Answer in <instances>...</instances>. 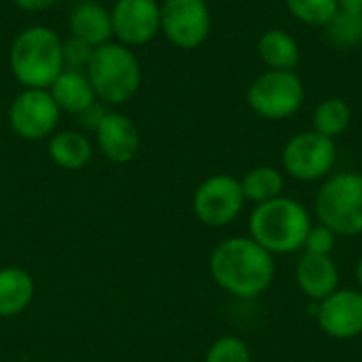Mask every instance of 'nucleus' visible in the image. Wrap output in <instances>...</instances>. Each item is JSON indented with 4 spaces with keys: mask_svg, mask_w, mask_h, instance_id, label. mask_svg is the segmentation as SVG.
Masks as SVG:
<instances>
[{
    "mask_svg": "<svg viewBox=\"0 0 362 362\" xmlns=\"http://www.w3.org/2000/svg\"><path fill=\"white\" fill-rule=\"evenodd\" d=\"M208 267L212 280L238 299H257L272 286L276 276L274 255L244 235L218 242Z\"/></svg>",
    "mask_w": 362,
    "mask_h": 362,
    "instance_id": "f257e3e1",
    "label": "nucleus"
},
{
    "mask_svg": "<svg viewBox=\"0 0 362 362\" xmlns=\"http://www.w3.org/2000/svg\"><path fill=\"white\" fill-rule=\"evenodd\" d=\"M64 40L47 25L23 28L11 42L8 68L23 89H49L66 68Z\"/></svg>",
    "mask_w": 362,
    "mask_h": 362,
    "instance_id": "f03ea898",
    "label": "nucleus"
},
{
    "mask_svg": "<svg viewBox=\"0 0 362 362\" xmlns=\"http://www.w3.org/2000/svg\"><path fill=\"white\" fill-rule=\"evenodd\" d=\"M310 227L308 208L284 195L257 204L248 218L250 238L272 255H291L303 248Z\"/></svg>",
    "mask_w": 362,
    "mask_h": 362,
    "instance_id": "7ed1b4c3",
    "label": "nucleus"
},
{
    "mask_svg": "<svg viewBox=\"0 0 362 362\" xmlns=\"http://www.w3.org/2000/svg\"><path fill=\"white\" fill-rule=\"evenodd\" d=\"M85 74L95 91L98 102L123 106L136 98L142 85V68L136 53L121 42H106L93 49Z\"/></svg>",
    "mask_w": 362,
    "mask_h": 362,
    "instance_id": "20e7f679",
    "label": "nucleus"
},
{
    "mask_svg": "<svg viewBox=\"0 0 362 362\" xmlns=\"http://www.w3.org/2000/svg\"><path fill=\"white\" fill-rule=\"evenodd\" d=\"M316 216L335 235L352 238L362 233V174L339 172L320 187Z\"/></svg>",
    "mask_w": 362,
    "mask_h": 362,
    "instance_id": "39448f33",
    "label": "nucleus"
},
{
    "mask_svg": "<svg viewBox=\"0 0 362 362\" xmlns=\"http://www.w3.org/2000/svg\"><path fill=\"white\" fill-rule=\"evenodd\" d=\"M305 98L301 78L293 70H267L248 87V106L263 119L282 121L293 117Z\"/></svg>",
    "mask_w": 362,
    "mask_h": 362,
    "instance_id": "423d86ee",
    "label": "nucleus"
},
{
    "mask_svg": "<svg viewBox=\"0 0 362 362\" xmlns=\"http://www.w3.org/2000/svg\"><path fill=\"white\" fill-rule=\"evenodd\" d=\"M62 110L49 89H21L8 106L11 132L28 142L47 140L55 134Z\"/></svg>",
    "mask_w": 362,
    "mask_h": 362,
    "instance_id": "0eeeda50",
    "label": "nucleus"
},
{
    "mask_svg": "<svg viewBox=\"0 0 362 362\" xmlns=\"http://www.w3.org/2000/svg\"><path fill=\"white\" fill-rule=\"evenodd\" d=\"M337 161V146L318 132H301L293 136L282 151L284 170L303 182L320 180L331 174Z\"/></svg>",
    "mask_w": 362,
    "mask_h": 362,
    "instance_id": "6e6552de",
    "label": "nucleus"
},
{
    "mask_svg": "<svg viewBox=\"0 0 362 362\" xmlns=\"http://www.w3.org/2000/svg\"><path fill=\"white\" fill-rule=\"evenodd\" d=\"M244 202L238 178L229 174H214L195 189L193 212L197 221L208 227H225L240 216Z\"/></svg>",
    "mask_w": 362,
    "mask_h": 362,
    "instance_id": "1a4fd4ad",
    "label": "nucleus"
},
{
    "mask_svg": "<svg viewBox=\"0 0 362 362\" xmlns=\"http://www.w3.org/2000/svg\"><path fill=\"white\" fill-rule=\"evenodd\" d=\"M161 32L178 49H197L210 34L212 15L206 0H163Z\"/></svg>",
    "mask_w": 362,
    "mask_h": 362,
    "instance_id": "9d476101",
    "label": "nucleus"
},
{
    "mask_svg": "<svg viewBox=\"0 0 362 362\" xmlns=\"http://www.w3.org/2000/svg\"><path fill=\"white\" fill-rule=\"evenodd\" d=\"M112 36L125 47L151 42L161 32V6L157 0H117L110 8Z\"/></svg>",
    "mask_w": 362,
    "mask_h": 362,
    "instance_id": "9b49d317",
    "label": "nucleus"
},
{
    "mask_svg": "<svg viewBox=\"0 0 362 362\" xmlns=\"http://www.w3.org/2000/svg\"><path fill=\"white\" fill-rule=\"evenodd\" d=\"M322 333L333 339H354L362 335V291L337 288L316 308Z\"/></svg>",
    "mask_w": 362,
    "mask_h": 362,
    "instance_id": "f8f14e48",
    "label": "nucleus"
},
{
    "mask_svg": "<svg viewBox=\"0 0 362 362\" xmlns=\"http://www.w3.org/2000/svg\"><path fill=\"white\" fill-rule=\"evenodd\" d=\"M93 134L100 153L112 163H129L140 151V132L136 123L119 110H106Z\"/></svg>",
    "mask_w": 362,
    "mask_h": 362,
    "instance_id": "ddd939ff",
    "label": "nucleus"
},
{
    "mask_svg": "<svg viewBox=\"0 0 362 362\" xmlns=\"http://www.w3.org/2000/svg\"><path fill=\"white\" fill-rule=\"evenodd\" d=\"M297 284L301 293L312 301H322L333 295L339 286V269L331 257L325 255H310L305 252L295 272Z\"/></svg>",
    "mask_w": 362,
    "mask_h": 362,
    "instance_id": "4468645a",
    "label": "nucleus"
},
{
    "mask_svg": "<svg viewBox=\"0 0 362 362\" xmlns=\"http://www.w3.org/2000/svg\"><path fill=\"white\" fill-rule=\"evenodd\" d=\"M49 93L62 112L76 115V117H81L85 110H89L93 104H98L95 91H93L85 70L64 68L62 74L51 83Z\"/></svg>",
    "mask_w": 362,
    "mask_h": 362,
    "instance_id": "2eb2a0df",
    "label": "nucleus"
},
{
    "mask_svg": "<svg viewBox=\"0 0 362 362\" xmlns=\"http://www.w3.org/2000/svg\"><path fill=\"white\" fill-rule=\"evenodd\" d=\"M68 28H70V36L87 42L93 49L110 42V38H112L110 11H106L98 2L76 4L68 17Z\"/></svg>",
    "mask_w": 362,
    "mask_h": 362,
    "instance_id": "dca6fc26",
    "label": "nucleus"
},
{
    "mask_svg": "<svg viewBox=\"0 0 362 362\" xmlns=\"http://www.w3.org/2000/svg\"><path fill=\"white\" fill-rule=\"evenodd\" d=\"M34 293V278L25 269L0 267V318H15L25 312Z\"/></svg>",
    "mask_w": 362,
    "mask_h": 362,
    "instance_id": "f3484780",
    "label": "nucleus"
},
{
    "mask_svg": "<svg viewBox=\"0 0 362 362\" xmlns=\"http://www.w3.org/2000/svg\"><path fill=\"white\" fill-rule=\"evenodd\" d=\"M47 151H49L51 161L57 168L70 170V172L83 170L93 159V144H91V140L85 134L74 132V129H64V132L53 134L49 138Z\"/></svg>",
    "mask_w": 362,
    "mask_h": 362,
    "instance_id": "a211bd4d",
    "label": "nucleus"
},
{
    "mask_svg": "<svg viewBox=\"0 0 362 362\" xmlns=\"http://www.w3.org/2000/svg\"><path fill=\"white\" fill-rule=\"evenodd\" d=\"M259 57L269 66V70H295L301 59L297 40L282 30H267L259 38Z\"/></svg>",
    "mask_w": 362,
    "mask_h": 362,
    "instance_id": "6ab92c4d",
    "label": "nucleus"
},
{
    "mask_svg": "<svg viewBox=\"0 0 362 362\" xmlns=\"http://www.w3.org/2000/svg\"><path fill=\"white\" fill-rule=\"evenodd\" d=\"M240 185H242V193H244L246 202L265 204V202L282 195L284 178H282L280 170H276L272 165H259V168H252L250 172H246L244 178L240 180Z\"/></svg>",
    "mask_w": 362,
    "mask_h": 362,
    "instance_id": "aec40b11",
    "label": "nucleus"
},
{
    "mask_svg": "<svg viewBox=\"0 0 362 362\" xmlns=\"http://www.w3.org/2000/svg\"><path fill=\"white\" fill-rule=\"evenodd\" d=\"M352 121V108L348 102L341 98H329L318 104L314 112V132L327 136V138H337L341 136Z\"/></svg>",
    "mask_w": 362,
    "mask_h": 362,
    "instance_id": "412c9836",
    "label": "nucleus"
},
{
    "mask_svg": "<svg viewBox=\"0 0 362 362\" xmlns=\"http://www.w3.org/2000/svg\"><path fill=\"white\" fill-rule=\"evenodd\" d=\"M327 38L339 49H352L362 40V15L350 11H337L325 25Z\"/></svg>",
    "mask_w": 362,
    "mask_h": 362,
    "instance_id": "4be33fe9",
    "label": "nucleus"
},
{
    "mask_svg": "<svg viewBox=\"0 0 362 362\" xmlns=\"http://www.w3.org/2000/svg\"><path fill=\"white\" fill-rule=\"evenodd\" d=\"M286 8L308 25H327L339 11L337 0H286Z\"/></svg>",
    "mask_w": 362,
    "mask_h": 362,
    "instance_id": "5701e85b",
    "label": "nucleus"
},
{
    "mask_svg": "<svg viewBox=\"0 0 362 362\" xmlns=\"http://www.w3.org/2000/svg\"><path fill=\"white\" fill-rule=\"evenodd\" d=\"M206 362H252V356L244 339L235 335H225L208 348Z\"/></svg>",
    "mask_w": 362,
    "mask_h": 362,
    "instance_id": "b1692460",
    "label": "nucleus"
},
{
    "mask_svg": "<svg viewBox=\"0 0 362 362\" xmlns=\"http://www.w3.org/2000/svg\"><path fill=\"white\" fill-rule=\"evenodd\" d=\"M62 49H64V64H66V68H72V70H85L93 55V47H89L87 42H83L74 36L66 38Z\"/></svg>",
    "mask_w": 362,
    "mask_h": 362,
    "instance_id": "393cba45",
    "label": "nucleus"
},
{
    "mask_svg": "<svg viewBox=\"0 0 362 362\" xmlns=\"http://www.w3.org/2000/svg\"><path fill=\"white\" fill-rule=\"evenodd\" d=\"M335 240H337V235L329 229V227H325V225H312L310 227V233H308V238H305V244H303V248H305V252H310V255H325V257H331V252H333V248H335Z\"/></svg>",
    "mask_w": 362,
    "mask_h": 362,
    "instance_id": "a878e982",
    "label": "nucleus"
},
{
    "mask_svg": "<svg viewBox=\"0 0 362 362\" xmlns=\"http://www.w3.org/2000/svg\"><path fill=\"white\" fill-rule=\"evenodd\" d=\"M11 2L23 11H45V8L53 6L57 0H11Z\"/></svg>",
    "mask_w": 362,
    "mask_h": 362,
    "instance_id": "bb28decb",
    "label": "nucleus"
},
{
    "mask_svg": "<svg viewBox=\"0 0 362 362\" xmlns=\"http://www.w3.org/2000/svg\"><path fill=\"white\" fill-rule=\"evenodd\" d=\"M337 6H339L341 11L362 13V0H337Z\"/></svg>",
    "mask_w": 362,
    "mask_h": 362,
    "instance_id": "cd10ccee",
    "label": "nucleus"
},
{
    "mask_svg": "<svg viewBox=\"0 0 362 362\" xmlns=\"http://www.w3.org/2000/svg\"><path fill=\"white\" fill-rule=\"evenodd\" d=\"M356 280H358V284H361L362 288V257L358 259V263H356Z\"/></svg>",
    "mask_w": 362,
    "mask_h": 362,
    "instance_id": "c85d7f7f",
    "label": "nucleus"
},
{
    "mask_svg": "<svg viewBox=\"0 0 362 362\" xmlns=\"http://www.w3.org/2000/svg\"><path fill=\"white\" fill-rule=\"evenodd\" d=\"M361 15H362V13H361Z\"/></svg>",
    "mask_w": 362,
    "mask_h": 362,
    "instance_id": "c756f323",
    "label": "nucleus"
}]
</instances>
